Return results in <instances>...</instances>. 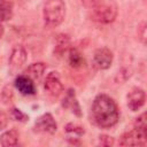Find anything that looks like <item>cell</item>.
Listing matches in <instances>:
<instances>
[{
	"label": "cell",
	"mask_w": 147,
	"mask_h": 147,
	"mask_svg": "<svg viewBox=\"0 0 147 147\" xmlns=\"http://www.w3.org/2000/svg\"><path fill=\"white\" fill-rule=\"evenodd\" d=\"M119 111L116 102L107 94L95 96L92 105V121L101 129H109L117 124Z\"/></svg>",
	"instance_id": "1"
},
{
	"label": "cell",
	"mask_w": 147,
	"mask_h": 147,
	"mask_svg": "<svg viewBox=\"0 0 147 147\" xmlns=\"http://www.w3.org/2000/svg\"><path fill=\"white\" fill-rule=\"evenodd\" d=\"M86 5L91 8L93 18L99 23L108 24L114 22L118 13L115 0H88Z\"/></svg>",
	"instance_id": "2"
},
{
	"label": "cell",
	"mask_w": 147,
	"mask_h": 147,
	"mask_svg": "<svg viewBox=\"0 0 147 147\" xmlns=\"http://www.w3.org/2000/svg\"><path fill=\"white\" fill-rule=\"evenodd\" d=\"M44 22L49 28L60 25L65 17V3L63 0H46L44 6Z\"/></svg>",
	"instance_id": "3"
},
{
	"label": "cell",
	"mask_w": 147,
	"mask_h": 147,
	"mask_svg": "<svg viewBox=\"0 0 147 147\" xmlns=\"http://www.w3.org/2000/svg\"><path fill=\"white\" fill-rule=\"evenodd\" d=\"M146 137L147 132L140 131L138 129H132L121 136L118 144L121 146H145Z\"/></svg>",
	"instance_id": "4"
},
{
	"label": "cell",
	"mask_w": 147,
	"mask_h": 147,
	"mask_svg": "<svg viewBox=\"0 0 147 147\" xmlns=\"http://www.w3.org/2000/svg\"><path fill=\"white\" fill-rule=\"evenodd\" d=\"M114 60L113 52L107 47L98 48L93 55V65L99 70L109 69Z\"/></svg>",
	"instance_id": "5"
},
{
	"label": "cell",
	"mask_w": 147,
	"mask_h": 147,
	"mask_svg": "<svg viewBox=\"0 0 147 147\" xmlns=\"http://www.w3.org/2000/svg\"><path fill=\"white\" fill-rule=\"evenodd\" d=\"M34 131L38 133H48V134H53L56 132L57 130V124L53 117L52 114L46 113L44 115H41L39 118H37L34 126H33Z\"/></svg>",
	"instance_id": "6"
},
{
	"label": "cell",
	"mask_w": 147,
	"mask_h": 147,
	"mask_svg": "<svg viewBox=\"0 0 147 147\" xmlns=\"http://www.w3.org/2000/svg\"><path fill=\"white\" fill-rule=\"evenodd\" d=\"M44 87L48 94H51L53 96H59L64 90L63 84L61 83L59 72H56V71L49 72L45 78Z\"/></svg>",
	"instance_id": "7"
},
{
	"label": "cell",
	"mask_w": 147,
	"mask_h": 147,
	"mask_svg": "<svg viewBox=\"0 0 147 147\" xmlns=\"http://www.w3.org/2000/svg\"><path fill=\"white\" fill-rule=\"evenodd\" d=\"M127 107L132 111H138L146 101V93L141 87H133L127 93Z\"/></svg>",
	"instance_id": "8"
},
{
	"label": "cell",
	"mask_w": 147,
	"mask_h": 147,
	"mask_svg": "<svg viewBox=\"0 0 147 147\" xmlns=\"http://www.w3.org/2000/svg\"><path fill=\"white\" fill-rule=\"evenodd\" d=\"M28 60V53L25 48L22 45H16L11 49V53L9 55V67L11 69H20L22 68Z\"/></svg>",
	"instance_id": "9"
},
{
	"label": "cell",
	"mask_w": 147,
	"mask_h": 147,
	"mask_svg": "<svg viewBox=\"0 0 147 147\" xmlns=\"http://www.w3.org/2000/svg\"><path fill=\"white\" fill-rule=\"evenodd\" d=\"M14 85L18 90V92H21L23 95H33V94H36L34 83L26 75H20V76H17L15 78Z\"/></svg>",
	"instance_id": "10"
},
{
	"label": "cell",
	"mask_w": 147,
	"mask_h": 147,
	"mask_svg": "<svg viewBox=\"0 0 147 147\" xmlns=\"http://www.w3.org/2000/svg\"><path fill=\"white\" fill-rule=\"evenodd\" d=\"M62 106L64 108H69L77 117L82 116V109H80L79 102L77 101V98H76V94H75V90H72V88L68 90V92L65 93V95L63 98Z\"/></svg>",
	"instance_id": "11"
},
{
	"label": "cell",
	"mask_w": 147,
	"mask_h": 147,
	"mask_svg": "<svg viewBox=\"0 0 147 147\" xmlns=\"http://www.w3.org/2000/svg\"><path fill=\"white\" fill-rule=\"evenodd\" d=\"M46 69H47V65L44 62H36V63L30 64L25 69L24 75H26L28 77H30L32 80H39L44 76Z\"/></svg>",
	"instance_id": "12"
},
{
	"label": "cell",
	"mask_w": 147,
	"mask_h": 147,
	"mask_svg": "<svg viewBox=\"0 0 147 147\" xmlns=\"http://www.w3.org/2000/svg\"><path fill=\"white\" fill-rule=\"evenodd\" d=\"M69 48H70V37L64 33L57 34L55 39L54 54H56V56H62L64 53L69 51Z\"/></svg>",
	"instance_id": "13"
},
{
	"label": "cell",
	"mask_w": 147,
	"mask_h": 147,
	"mask_svg": "<svg viewBox=\"0 0 147 147\" xmlns=\"http://www.w3.org/2000/svg\"><path fill=\"white\" fill-rule=\"evenodd\" d=\"M18 138H20V134H18V132L16 130L5 131L0 136V145L3 146V147L16 146L18 144Z\"/></svg>",
	"instance_id": "14"
},
{
	"label": "cell",
	"mask_w": 147,
	"mask_h": 147,
	"mask_svg": "<svg viewBox=\"0 0 147 147\" xmlns=\"http://www.w3.org/2000/svg\"><path fill=\"white\" fill-rule=\"evenodd\" d=\"M68 62H69L70 67H72V68H80L84 65L85 60H84L82 53L77 48L70 47L68 51Z\"/></svg>",
	"instance_id": "15"
},
{
	"label": "cell",
	"mask_w": 147,
	"mask_h": 147,
	"mask_svg": "<svg viewBox=\"0 0 147 147\" xmlns=\"http://www.w3.org/2000/svg\"><path fill=\"white\" fill-rule=\"evenodd\" d=\"M13 17V3L9 1H0V23L9 21Z\"/></svg>",
	"instance_id": "16"
},
{
	"label": "cell",
	"mask_w": 147,
	"mask_h": 147,
	"mask_svg": "<svg viewBox=\"0 0 147 147\" xmlns=\"http://www.w3.org/2000/svg\"><path fill=\"white\" fill-rule=\"evenodd\" d=\"M64 129H65V132L68 134H71L74 137H82L85 133L84 127L78 125V124H75V123H68Z\"/></svg>",
	"instance_id": "17"
},
{
	"label": "cell",
	"mask_w": 147,
	"mask_h": 147,
	"mask_svg": "<svg viewBox=\"0 0 147 147\" xmlns=\"http://www.w3.org/2000/svg\"><path fill=\"white\" fill-rule=\"evenodd\" d=\"M134 129H138L140 131L146 132L147 131V123H146V114L142 113L140 116H138L134 121Z\"/></svg>",
	"instance_id": "18"
},
{
	"label": "cell",
	"mask_w": 147,
	"mask_h": 147,
	"mask_svg": "<svg viewBox=\"0 0 147 147\" xmlns=\"http://www.w3.org/2000/svg\"><path fill=\"white\" fill-rule=\"evenodd\" d=\"M10 114H11V117L14 118V119H16V121H18V122H26L28 119H29V116L26 115V114H24V113H22L20 109H17V108H11L10 109Z\"/></svg>",
	"instance_id": "19"
},
{
	"label": "cell",
	"mask_w": 147,
	"mask_h": 147,
	"mask_svg": "<svg viewBox=\"0 0 147 147\" xmlns=\"http://www.w3.org/2000/svg\"><path fill=\"white\" fill-rule=\"evenodd\" d=\"M1 99L3 101V103H9L11 102L13 99V88L9 85H6L1 92Z\"/></svg>",
	"instance_id": "20"
},
{
	"label": "cell",
	"mask_w": 147,
	"mask_h": 147,
	"mask_svg": "<svg viewBox=\"0 0 147 147\" xmlns=\"http://www.w3.org/2000/svg\"><path fill=\"white\" fill-rule=\"evenodd\" d=\"M99 144L101 146H113L114 145V138L110 136L102 134L99 137Z\"/></svg>",
	"instance_id": "21"
},
{
	"label": "cell",
	"mask_w": 147,
	"mask_h": 147,
	"mask_svg": "<svg viewBox=\"0 0 147 147\" xmlns=\"http://www.w3.org/2000/svg\"><path fill=\"white\" fill-rule=\"evenodd\" d=\"M138 37L142 44L146 42V23L145 22H141V24L138 28Z\"/></svg>",
	"instance_id": "22"
},
{
	"label": "cell",
	"mask_w": 147,
	"mask_h": 147,
	"mask_svg": "<svg viewBox=\"0 0 147 147\" xmlns=\"http://www.w3.org/2000/svg\"><path fill=\"white\" fill-rule=\"evenodd\" d=\"M6 124H7V122H6L5 119H1V118H0V130H2V129L6 126Z\"/></svg>",
	"instance_id": "23"
},
{
	"label": "cell",
	"mask_w": 147,
	"mask_h": 147,
	"mask_svg": "<svg viewBox=\"0 0 147 147\" xmlns=\"http://www.w3.org/2000/svg\"><path fill=\"white\" fill-rule=\"evenodd\" d=\"M3 33H5V29H3V26H2V24L0 23V39L2 38V36H3Z\"/></svg>",
	"instance_id": "24"
},
{
	"label": "cell",
	"mask_w": 147,
	"mask_h": 147,
	"mask_svg": "<svg viewBox=\"0 0 147 147\" xmlns=\"http://www.w3.org/2000/svg\"><path fill=\"white\" fill-rule=\"evenodd\" d=\"M0 1H1V0H0Z\"/></svg>",
	"instance_id": "25"
}]
</instances>
